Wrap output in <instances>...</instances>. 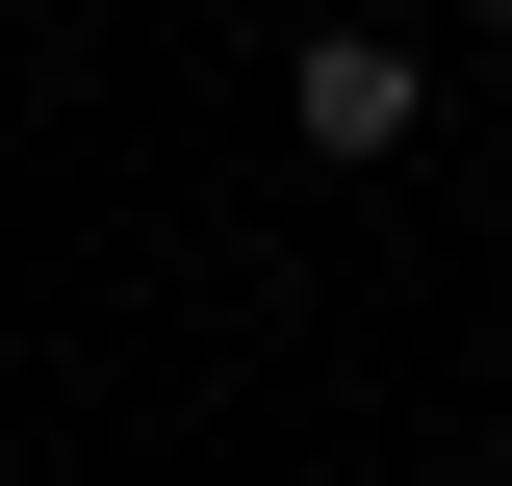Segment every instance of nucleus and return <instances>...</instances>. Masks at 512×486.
<instances>
[{
	"mask_svg": "<svg viewBox=\"0 0 512 486\" xmlns=\"http://www.w3.org/2000/svg\"><path fill=\"white\" fill-rule=\"evenodd\" d=\"M487 77H512V0H487Z\"/></svg>",
	"mask_w": 512,
	"mask_h": 486,
	"instance_id": "f03ea898",
	"label": "nucleus"
},
{
	"mask_svg": "<svg viewBox=\"0 0 512 486\" xmlns=\"http://www.w3.org/2000/svg\"><path fill=\"white\" fill-rule=\"evenodd\" d=\"M410 103H436L410 26H308V52H282V128H308V154H410Z\"/></svg>",
	"mask_w": 512,
	"mask_h": 486,
	"instance_id": "f257e3e1",
	"label": "nucleus"
}]
</instances>
